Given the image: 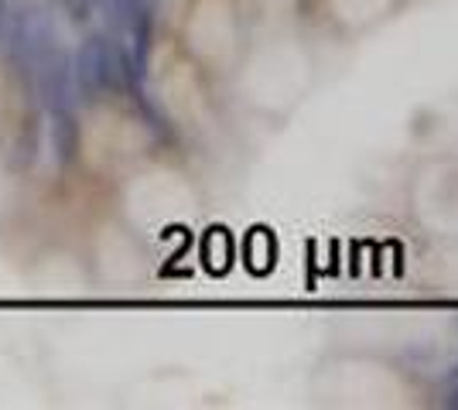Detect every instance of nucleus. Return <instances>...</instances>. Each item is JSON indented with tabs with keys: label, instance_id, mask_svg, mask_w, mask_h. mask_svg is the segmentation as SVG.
<instances>
[{
	"label": "nucleus",
	"instance_id": "nucleus-6",
	"mask_svg": "<svg viewBox=\"0 0 458 410\" xmlns=\"http://www.w3.org/2000/svg\"><path fill=\"white\" fill-rule=\"evenodd\" d=\"M448 407H458V370L448 376Z\"/></svg>",
	"mask_w": 458,
	"mask_h": 410
},
{
	"label": "nucleus",
	"instance_id": "nucleus-3",
	"mask_svg": "<svg viewBox=\"0 0 458 410\" xmlns=\"http://www.w3.org/2000/svg\"><path fill=\"white\" fill-rule=\"evenodd\" d=\"M82 147V130H79V117L72 106L52 110V155H55L58 168H72Z\"/></svg>",
	"mask_w": 458,
	"mask_h": 410
},
{
	"label": "nucleus",
	"instance_id": "nucleus-5",
	"mask_svg": "<svg viewBox=\"0 0 458 410\" xmlns=\"http://www.w3.org/2000/svg\"><path fill=\"white\" fill-rule=\"evenodd\" d=\"M24 164H35V123H28L18 140V168Z\"/></svg>",
	"mask_w": 458,
	"mask_h": 410
},
{
	"label": "nucleus",
	"instance_id": "nucleus-2",
	"mask_svg": "<svg viewBox=\"0 0 458 410\" xmlns=\"http://www.w3.org/2000/svg\"><path fill=\"white\" fill-rule=\"evenodd\" d=\"M38 69V89L41 99L52 110H62V106H72V93H76V79H72V59L62 45H52L41 62L35 65Z\"/></svg>",
	"mask_w": 458,
	"mask_h": 410
},
{
	"label": "nucleus",
	"instance_id": "nucleus-7",
	"mask_svg": "<svg viewBox=\"0 0 458 410\" xmlns=\"http://www.w3.org/2000/svg\"><path fill=\"white\" fill-rule=\"evenodd\" d=\"M4 21H7V0H0V35H4Z\"/></svg>",
	"mask_w": 458,
	"mask_h": 410
},
{
	"label": "nucleus",
	"instance_id": "nucleus-1",
	"mask_svg": "<svg viewBox=\"0 0 458 410\" xmlns=\"http://www.w3.org/2000/svg\"><path fill=\"white\" fill-rule=\"evenodd\" d=\"M72 79H76V89L86 99H96L110 89L123 86L120 76V48L114 41H106V35H89L82 41V48L72 59Z\"/></svg>",
	"mask_w": 458,
	"mask_h": 410
},
{
	"label": "nucleus",
	"instance_id": "nucleus-4",
	"mask_svg": "<svg viewBox=\"0 0 458 410\" xmlns=\"http://www.w3.org/2000/svg\"><path fill=\"white\" fill-rule=\"evenodd\" d=\"M58 7L65 11V18L72 24H86L96 14V0H58Z\"/></svg>",
	"mask_w": 458,
	"mask_h": 410
}]
</instances>
